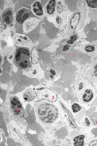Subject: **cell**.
<instances>
[{
  "label": "cell",
  "mask_w": 97,
  "mask_h": 146,
  "mask_svg": "<svg viewBox=\"0 0 97 146\" xmlns=\"http://www.w3.org/2000/svg\"><path fill=\"white\" fill-rule=\"evenodd\" d=\"M33 106L37 119L44 125H52L58 117V110L54 104L42 101L35 104Z\"/></svg>",
  "instance_id": "1"
},
{
  "label": "cell",
  "mask_w": 97,
  "mask_h": 146,
  "mask_svg": "<svg viewBox=\"0 0 97 146\" xmlns=\"http://www.w3.org/2000/svg\"><path fill=\"white\" fill-rule=\"evenodd\" d=\"M30 52L28 48L23 47L18 48L16 50L14 62L18 68L26 69L31 68Z\"/></svg>",
  "instance_id": "2"
},
{
  "label": "cell",
  "mask_w": 97,
  "mask_h": 146,
  "mask_svg": "<svg viewBox=\"0 0 97 146\" xmlns=\"http://www.w3.org/2000/svg\"><path fill=\"white\" fill-rule=\"evenodd\" d=\"M10 106L13 114L20 119L26 118L28 115L18 97L12 96L10 98Z\"/></svg>",
  "instance_id": "3"
},
{
  "label": "cell",
  "mask_w": 97,
  "mask_h": 146,
  "mask_svg": "<svg viewBox=\"0 0 97 146\" xmlns=\"http://www.w3.org/2000/svg\"><path fill=\"white\" fill-rule=\"evenodd\" d=\"M37 98L44 100L50 102L54 103L57 100V94L52 90L48 88H41L35 90Z\"/></svg>",
  "instance_id": "4"
},
{
  "label": "cell",
  "mask_w": 97,
  "mask_h": 146,
  "mask_svg": "<svg viewBox=\"0 0 97 146\" xmlns=\"http://www.w3.org/2000/svg\"><path fill=\"white\" fill-rule=\"evenodd\" d=\"M32 17L31 10L23 8L18 10L16 14V21L18 24L21 25L27 19Z\"/></svg>",
  "instance_id": "5"
},
{
  "label": "cell",
  "mask_w": 97,
  "mask_h": 146,
  "mask_svg": "<svg viewBox=\"0 0 97 146\" xmlns=\"http://www.w3.org/2000/svg\"><path fill=\"white\" fill-rule=\"evenodd\" d=\"M94 93L91 89H85L81 93L79 97L80 100L85 103L91 102L94 97Z\"/></svg>",
  "instance_id": "6"
},
{
  "label": "cell",
  "mask_w": 97,
  "mask_h": 146,
  "mask_svg": "<svg viewBox=\"0 0 97 146\" xmlns=\"http://www.w3.org/2000/svg\"><path fill=\"white\" fill-rule=\"evenodd\" d=\"M1 18L4 24L8 25H11L13 20V13L12 9L9 8L6 9L2 13Z\"/></svg>",
  "instance_id": "7"
},
{
  "label": "cell",
  "mask_w": 97,
  "mask_h": 146,
  "mask_svg": "<svg viewBox=\"0 0 97 146\" xmlns=\"http://www.w3.org/2000/svg\"><path fill=\"white\" fill-rule=\"evenodd\" d=\"M36 92L31 88H29L26 90L23 94V98L27 102L33 101L36 98Z\"/></svg>",
  "instance_id": "8"
},
{
  "label": "cell",
  "mask_w": 97,
  "mask_h": 146,
  "mask_svg": "<svg viewBox=\"0 0 97 146\" xmlns=\"http://www.w3.org/2000/svg\"><path fill=\"white\" fill-rule=\"evenodd\" d=\"M58 76V74L56 71L52 68L48 69L44 73L45 79L50 82H53Z\"/></svg>",
  "instance_id": "9"
},
{
  "label": "cell",
  "mask_w": 97,
  "mask_h": 146,
  "mask_svg": "<svg viewBox=\"0 0 97 146\" xmlns=\"http://www.w3.org/2000/svg\"><path fill=\"white\" fill-rule=\"evenodd\" d=\"M81 13L79 12L75 13L71 17L70 21V25L71 29L75 30L80 22Z\"/></svg>",
  "instance_id": "10"
},
{
  "label": "cell",
  "mask_w": 97,
  "mask_h": 146,
  "mask_svg": "<svg viewBox=\"0 0 97 146\" xmlns=\"http://www.w3.org/2000/svg\"><path fill=\"white\" fill-rule=\"evenodd\" d=\"M32 10L33 12L38 16H41L43 15V7L41 2L36 1L32 6Z\"/></svg>",
  "instance_id": "11"
},
{
  "label": "cell",
  "mask_w": 97,
  "mask_h": 146,
  "mask_svg": "<svg viewBox=\"0 0 97 146\" xmlns=\"http://www.w3.org/2000/svg\"><path fill=\"white\" fill-rule=\"evenodd\" d=\"M30 58L31 62L32 64L35 65L39 62V54L37 48L34 46L32 48L31 52Z\"/></svg>",
  "instance_id": "12"
},
{
  "label": "cell",
  "mask_w": 97,
  "mask_h": 146,
  "mask_svg": "<svg viewBox=\"0 0 97 146\" xmlns=\"http://www.w3.org/2000/svg\"><path fill=\"white\" fill-rule=\"evenodd\" d=\"M56 1L55 0H51L46 6V11L48 15H51L53 14L55 11V5Z\"/></svg>",
  "instance_id": "13"
},
{
  "label": "cell",
  "mask_w": 97,
  "mask_h": 146,
  "mask_svg": "<svg viewBox=\"0 0 97 146\" xmlns=\"http://www.w3.org/2000/svg\"><path fill=\"white\" fill-rule=\"evenodd\" d=\"M85 136L81 135L76 137L73 139L74 145L75 146H82L84 145Z\"/></svg>",
  "instance_id": "14"
},
{
  "label": "cell",
  "mask_w": 97,
  "mask_h": 146,
  "mask_svg": "<svg viewBox=\"0 0 97 146\" xmlns=\"http://www.w3.org/2000/svg\"><path fill=\"white\" fill-rule=\"evenodd\" d=\"M71 109L73 112L74 113H77L79 112L82 110V107L77 103H73L71 106Z\"/></svg>",
  "instance_id": "15"
},
{
  "label": "cell",
  "mask_w": 97,
  "mask_h": 146,
  "mask_svg": "<svg viewBox=\"0 0 97 146\" xmlns=\"http://www.w3.org/2000/svg\"><path fill=\"white\" fill-rule=\"evenodd\" d=\"M86 1L90 7L93 8H97V0H86Z\"/></svg>",
  "instance_id": "16"
},
{
  "label": "cell",
  "mask_w": 97,
  "mask_h": 146,
  "mask_svg": "<svg viewBox=\"0 0 97 146\" xmlns=\"http://www.w3.org/2000/svg\"><path fill=\"white\" fill-rule=\"evenodd\" d=\"M77 36L76 35H73L70 36L69 40L67 41V43L69 45H73L75 42V41L77 40Z\"/></svg>",
  "instance_id": "17"
},
{
  "label": "cell",
  "mask_w": 97,
  "mask_h": 146,
  "mask_svg": "<svg viewBox=\"0 0 97 146\" xmlns=\"http://www.w3.org/2000/svg\"><path fill=\"white\" fill-rule=\"evenodd\" d=\"M64 10V7L62 4L61 1H59L58 3L57 11L58 13H61Z\"/></svg>",
  "instance_id": "18"
},
{
  "label": "cell",
  "mask_w": 97,
  "mask_h": 146,
  "mask_svg": "<svg viewBox=\"0 0 97 146\" xmlns=\"http://www.w3.org/2000/svg\"><path fill=\"white\" fill-rule=\"evenodd\" d=\"M95 48L93 46L91 45H87L85 47V50L88 52H93L94 51Z\"/></svg>",
  "instance_id": "19"
},
{
  "label": "cell",
  "mask_w": 97,
  "mask_h": 146,
  "mask_svg": "<svg viewBox=\"0 0 97 146\" xmlns=\"http://www.w3.org/2000/svg\"><path fill=\"white\" fill-rule=\"evenodd\" d=\"M70 47V45H69L68 43L65 44L64 45L61 46V50L63 52H66L69 49Z\"/></svg>",
  "instance_id": "20"
},
{
  "label": "cell",
  "mask_w": 97,
  "mask_h": 146,
  "mask_svg": "<svg viewBox=\"0 0 97 146\" xmlns=\"http://www.w3.org/2000/svg\"><path fill=\"white\" fill-rule=\"evenodd\" d=\"M56 22L58 24H61L62 21V19L59 17H57L56 18Z\"/></svg>",
  "instance_id": "21"
},
{
  "label": "cell",
  "mask_w": 97,
  "mask_h": 146,
  "mask_svg": "<svg viewBox=\"0 0 97 146\" xmlns=\"http://www.w3.org/2000/svg\"><path fill=\"white\" fill-rule=\"evenodd\" d=\"M85 121L87 126H89L90 125L91 123L87 118L86 117L85 118Z\"/></svg>",
  "instance_id": "22"
},
{
  "label": "cell",
  "mask_w": 97,
  "mask_h": 146,
  "mask_svg": "<svg viewBox=\"0 0 97 146\" xmlns=\"http://www.w3.org/2000/svg\"><path fill=\"white\" fill-rule=\"evenodd\" d=\"M94 74L95 77L97 78V63L94 69Z\"/></svg>",
  "instance_id": "23"
},
{
  "label": "cell",
  "mask_w": 97,
  "mask_h": 146,
  "mask_svg": "<svg viewBox=\"0 0 97 146\" xmlns=\"http://www.w3.org/2000/svg\"><path fill=\"white\" fill-rule=\"evenodd\" d=\"M97 144V140L93 141L90 143L89 146H94Z\"/></svg>",
  "instance_id": "24"
}]
</instances>
